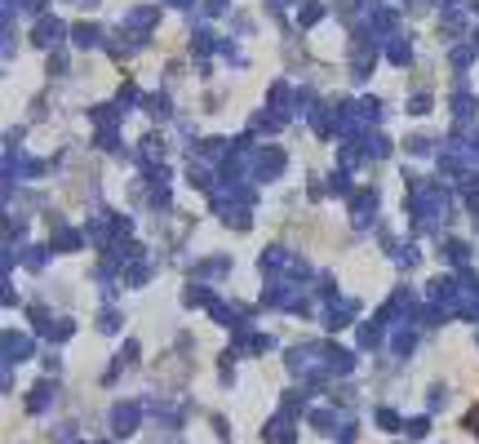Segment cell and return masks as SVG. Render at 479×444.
Wrapping results in <instances>:
<instances>
[{
  "label": "cell",
  "instance_id": "cell-1",
  "mask_svg": "<svg viewBox=\"0 0 479 444\" xmlns=\"http://www.w3.org/2000/svg\"><path fill=\"white\" fill-rule=\"evenodd\" d=\"M471 427H475V431H479V413H475V418H471Z\"/></svg>",
  "mask_w": 479,
  "mask_h": 444
}]
</instances>
